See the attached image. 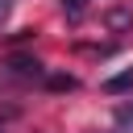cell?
I'll use <instances>...</instances> for the list:
<instances>
[{"label":"cell","instance_id":"6da1fadb","mask_svg":"<svg viewBox=\"0 0 133 133\" xmlns=\"http://www.w3.org/2000/svg\"><path fill=\"white\" fill-rule=\"evenodd\" d=\"M8 71H12L17 79H46V66H42L37 58H29V54H12V58H8Z\"/></svg>","mask_w":133,"mask_h":133},{"label":"cell","instance_id":"7a4b0ae2","mask_svg":"<svg viewBox=\"0 0 133 133\" xmlns=\"http://www.w3.org/2000/svg\"><path fill=\"white\" fill-rule=\"evenodd\" d=\"M129 87H133V66H125L121 75L104 79V91H108V96H116V91H129Z\"/></svg>","mask_w":133,"mask_h":133},{"label":"cell","instance_id":"3957f363","mask_svg":"<svg viewBox=\"0 0 133 133\" xmlns=\"http://www.w3.org/2000/svg\"><path fill=\"white\" fill-rule=\"evenodd\" d=\"M46 83H50L54 91H75V87H79L75 75H46Z\"/></svg>","mask_w":133,"mask_h":133},{"label":"cell","instance_id":"277c9868","mask_svg":"<svg viewBox=\"0 0 133 133\" xmlns=\"http://www.w3.org/2000/svg\"><path fill=\"white\" fill-rule=\"evenodd\" d=\"M62 12H66L71 21H83V12H87V0H62Z\"/></svg>","mask_w":133,"mask_h":133},{"label":"cell","instance_id":"5b68a950","mask_svg":"<svg viewBox=\"0 0 133 133\" xmlns=\"http://www.w3.org/2000/svg\"><path fill=\"white\" fill-rule=\"evenodd\" d=\"M108 25H112V29L129 25V12H125V8H112V12H108Z\"/></svg>","mask_w":133,"mask_h":133},{"label":"cell","instance_id":"8992f818","mask_svg":"<svg viewBox=\"0 0 133 133\" xmlns=\"http://www.w3.org/2000/svg\"><path fill=\"white\" fill-rule=\"evenodd\" d=\"M116 121L129 125V121H133V104H121V108H116Z\"/></svg>","mask_w":133,"mask_h":133},{"label":"cell","instance_id":"52a82bcc","mask_svg":"<svg viewBox=\"0 0 133 133\" xmlns=\"http://www.w3.org/2000/svg\"><path fill=\"white\" fill-rule=\"evenodd\" d=\"M8 8H12V0H0V17H8Z\"/></svg>","mask_w":133,"mask_h":133}]
</instances>
